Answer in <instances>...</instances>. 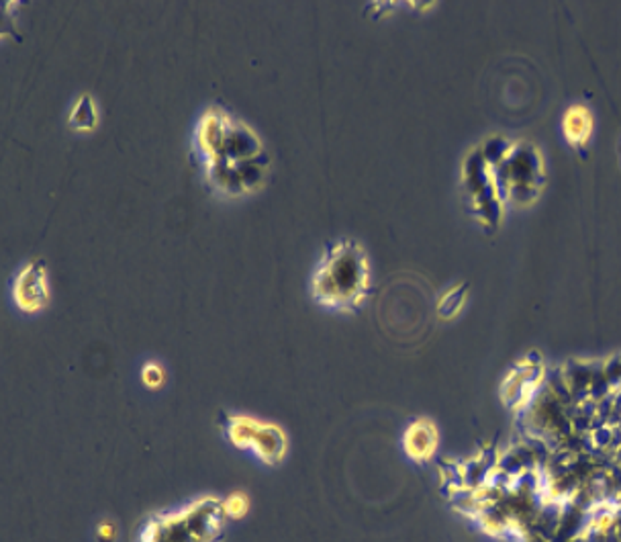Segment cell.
<instances>
[{"instance_id":"1","label":"cell","mask_w":621,"mask_h":542,"mask_svg":"<svg viewBox=\"0 0 621 542\" xmlns=\"http://www.w3.org/2000/svg\"><path fill=\"white\" fill-rule=\"evenodd\" d=\"M192 150L208 191L221 199L254 197L268 185L272 158L250 123L223 107L200 113L192 135Z\"/></svg>"},{"instance_id":"2","label":"cell","mask_w":621,"mask_h":542,"mask_svg":"<svg viewBox=\"0 0 621 542\" xmlns=\"http://www.w3.org/2000/svg\"><path fill=\"white\" fill-rule=\"evenodd\" d=\"M370 258L352 237L329 244L310 274V297L317 305L337 314H353L370 293Z\"/></svg>"},{"instance_id":"3","label":"cell","mask_w":621,"mask_h":542,"mask_svg":"<svg viewBox=\"0 0 621 542\" xmlns=\"http://www.w3.org/2000/svg\"><path fill=\"white\" fill-rule=\"evenodd\" d=\"M227 520L221 497L205 495L183 510L143 518L135 542H221Z\"/></svg>"},{"instance_id":"4","label":"cell","mask_w":621,"mask_h":542,"mask_svg":"<svg viewBox=\"0 0 621 542\" xmlns=\"http://www.w3.org/2000/svg\"><path fill=\"white\" fill-rule=\"evenodd\" d=\"M495 176L505 205L527 207L536 203L546 183L541 151L532 143H514L509 156L495 166Z\"/></svg>"},{"instance_id":"5","label":"cell","mask_w":621,"mask_h":542,"mask_svg":"<svg viewBox=\"0 0 621 542\" xmlns=\"http://www.w3.org/2000/svg\"><path fill=\"white\" fill-rule=\"evenodd\" d=\"M219 426L231 446L254 452L264 465L276 467L286 459L288 436L283 426L245 414H221Z\"/></svg>"},{"instance_id":"6","label":"cell","mask_w":621,"mask_h":542,"mask_svg":"<svg viewBox=\"0 0 621 542\" xmlns=\"http://www.w3.org/2000/svg\"><path fill=\"white\" fill-rule=\"evenodd\" d=\"M462 186H464L474 219L487 231L499 228L505 203L499 185H497L495 168L482 158L479 148L468 151L462 162Z\"/></svg>"},{"instance_id":"7","label":"cell","mask_w":621,"mask_h":542,"mask_svg":"<svg viewBox=\"0 0 621 542\" xmlns=\"http://www.w3.org/2000/svg\"><path fill=\"white\" fill-rule=\"evenodd\" d=\"M13 301L23 314H39L49 307L52 288H49V271L43 260H31L23 264L13 279Z\"/></svg>"},{"instance_id":"8","label":"cell","mask_w":621,"mask_h":542,"mask_svg":"<svg viewBox=\"0 0 621 542\" xmlns=\"http://www.w3.org/2000/svg\"><path fill=\"white\" fill-rule=\"evenodd\" d=\"M546 373L544 363L536 354H532V357H527L514 366V371L505 377L501 385V400L505 406L515 411H522L530 406L541 385H544Z\"/></svg>"},{"instance_id":"9","label":"cell","mask_w":621,"mask_h":542,"mask_svg":"<svg viewBox=\"0 0 621 542\" xmlns=\"http://www.w3.org/2000/svg\"><path fill=\"white\" fill-rule=\"evenodd\" d=\"M439 446L438 426L430 417H417L403 434V451L415 462H428L436 457Z\"/></svg>"},{"instance_id":"10","label":"cell","mask_w":621,"mask_h":542,"mask_svg":"<svg viewBox=\"0 0 621 542\" xmlns=\"http://www.w3.org/2000/svg\"><path fill=\"white\" fill-rule=\"evenodd\" d=\"M562 133L573 148L583 150L593 135V113L584 105L568 107L562 115Z\"/></svg>"},{"instance_id":"11","label":"cell","mask_w":621,"mask_h":542,"mask_svg":"<svg viewBox=\"0 0 621 542\" xmlns=\"http://www.w3.org/2000/svg\"><path fill=\"white\" fill-rule=\"evenodd\" d=\"M100 123V113L95 97L90 92H82L70 107L68 125L72 132L78 133H92Z\"/></svg>"},{"instance_id":"12","label":"cell","mask_w":621,"mask_h":542,"mask_svg":"<svg viewBox=\"0 0 621 542\" xmlns=\"http://www.w3.org/2000/svg\"><path fill=\"white\" fill-rule=\"evenodd\" d=\"M468 288L466 285H452L438 301V315L442 320H454L466 305Z\"/></svg>"},{"instance_id":"13","label":"cell","mask_w":621,"mask_h":542,"mask_svg":"<svg viewBox=\"0 0 621 542\" xmlns=\"http://www.w3.org/2000/svg\"><path fill=\"white\" fill-rule=\"evenodd\" d=\"M479 150L482 158H485V160L495 168V166H499L505 158L509 156V151L514 150V142L505 140V137L501 135H495V137H489Z\"/></svg>"},{"instance_id":"14","label":"cell","mask_w":621,"mask_h":542,"mask_svg":"<svg viewBox=\"0 0 621 542\" xmlns=\"http://www.w3.org/2000/svg\"><path fill=\"white\" fill-rule=\"evenodd\" d=\"M223 510H225V516L229 520H242L250 510L248 495L242 494V491H235V494L227 495L225 500H223Z\"/></svg>"},{"instance_id":"15","label":"cell","mask_w":621,"mask_h":542,"mask_svg":"<svg viewBox=\"0 0 621 542\" xmlns=\"http://www.w3.org/2000/svg\"><path fill=\"white\" fill-rule=\"evenodd\" d=\"M141 381L148 389H160L166 381L164 368L157 363H148L141 368Z\"/></svg>"},{"instance_id":"16","label":"cell","mask_w":621,"mask_h":542,"mask_svg":"<svg viewBox=\"0 0 621 542\" xmlns=\"http://www.w3.org/2000/svg\"><path fill=\"white\" fill-rule=\"evenodd\" d=\"M603 374L613 391L621 389V357H613L603 363Z\"/></svg>"},{"instance_id":"17","label":"cell","mask_w":621,"mask_h":542,"mask_svg":"<svg viewBox=\"0 0 621 542\" xmlns=\"http://www.w3.org/2000/svg\"><path fill=\"white\" fill-rule=\"evenodd\" d=\"M97 537L100 542H115V538H117V526L111 520H105V522L98 524Z\"/></svg>"},{"instance_id":"18","label":"cell","mask_w":621,"mask_h":542,"mask_svg":"<svg viewBox=\"0 0 621 542\" xmlns=\"http://www.w3.org/2000/svg\"><path fill=\"white\" fill-rule=\"evenodd\" d=\"M619 148H621V146H619Z\"/></svg>"}]
</instances>
